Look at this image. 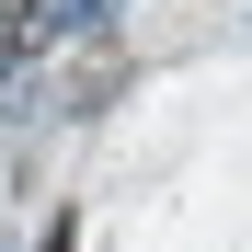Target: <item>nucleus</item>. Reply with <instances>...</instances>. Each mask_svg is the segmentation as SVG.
<instances>
[{
	"mask_svg": "<svg viewBox=\"0 0 252 252\" xmlns=\"http://www.w3.org/2000/svg\"><path fill=\"white\" fill-rule=\"evenodd\" d=\"M115 92H126V58H115V46H92V58L58 80V115H103Z\"/></svg>",
	"mask_w": 252,
	"mask_h": 252,
	"instance_id": "f257e3e1",
	"label": "nucleus"
},
{
	"mask_svg": "<svg viewBox=\"0 0 252 252\" xmlns=\"http://www.w3.org/2000/svg\"><path fill=\"white\" fill-rule=\"evenodd\" d=\"M46 46V0H0V69H23Z\"/></svg>",
	"mask_w": 252,
	"mask_h": 252,
	"instance_id": "f03ea898",
	"label": "nucleus"
},
{
	"mask_svg": "<svg viewBox=\"0 0 252 252\" xmlns=\"http://www.w3.org/2000/svg\"><path fill=\"white\" fill-rule=\"evenodd\" d=\"M115 23V0H58V12H46V34H103Z\"/></svg>",
	"mask_w": 252,
	"mask_h": 252,
	"instance_id": "7ed1b4c3",
	"label": "nucleus"
}]
</instances>
